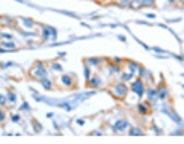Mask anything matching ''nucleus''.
Here are the masks:
<instances>
[{
	"label": "nucleus",
	"instance_id": "nucleus-1",
	"mask_svg": "<svg viewBox=\"0 0 184 144\" xmlns=\"http://www.w3.org/2000/svg\"><path fill=\"white\" fill-rule=\"evenodd\" d=\"M127 93H128V88L123 85V83H118V85H115L114 88H112V95H114L115 98H118V99L125 98Z\"/></svg>",
	"mask_w": 184,
	"mask_h": 144
},
{
	"label": "nucleus",
	"instance_id": "nucleus-2",
	"mask_svg": "<svg viewBox=\"0 0 184 144\" xmlns=\"http://www.w3.org/2000/svg\"><path fill=\"white\" fill-rule=\"evenodd\" d=\"M131 88L135 90V91L138 93V95H142V93H144V85L141 83V80H136V82L133 83V86H131Z\"/></svg>",
	"mask_w": 184,
	"mask_h": 144
},
{
	"label": "nucleus",
	"instance_id": "nucleus-3",
	"mask_svg": "<svg viewBox=\"0 0 184 144\" xmlns=\"http://www.w3.org/2000/svg\"><path fill=\"white\" fill-rule=\"evenodd\" d=\"M139 110H141V112H147V104H142V106H139Z\"/></svg>",
	"mask_w": 184,
	"mask_h": 144
},
{
	"label": "nucleus",
	"instance_id": "nucleus-4",
	"mask_svg": "<svg viewBox=\"0 0 184 144\" xmlns=\"http://www.w3.org/2000/svg\"><path fill=\"white\" fill-rule=\"evenodd\" d=\"M3 119H5V114H3V112H0V120H3Z\"/></svg>",
	"mask_w": 184,
	"mask_h": 144
},
{
	"label": "nucleus",
	"instance_id": "nucleus-5",
	"mask_svg": "<svg viewBox=\"0 0 184 144\" xmlns=\"http://www.w3.org/2000/svg\"><path fill=\"white\" fill-rule=\"evenodd\" d=\"M122 2H127V0H122Z\"/></svg>",
	"mask_w": 184,
	"mask_h": 144
}]
</instances>
